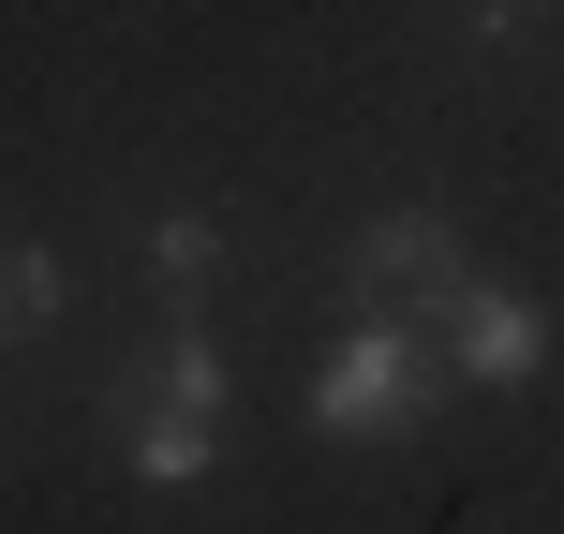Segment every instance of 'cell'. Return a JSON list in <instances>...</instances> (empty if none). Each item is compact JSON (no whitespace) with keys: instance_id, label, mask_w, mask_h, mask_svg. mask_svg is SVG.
I'll use <instances>...</instances> for the list:
<instances>
[{"instance_id":"cell-1","label":"cell","mask_w":564,"mask_h":534,"mask_svg":"<svg viewBox=\"0 0 564 534\" xmlns=\"http://www.w3.org/2000/svg\"><path fill=\"white\" fill-rule=\"evenodd\" d=\"M208 460H224V341L194 312H164V371L119 401V476L134 490H208Z\"/></svg>"},{"instance_id":"cell-2","label":"cell","mask_w":564,"mask_h":534,"mask_svg":"<svg viewBox=\"0 0 564 534\" xmlns=\"http://www.w3.org/2000/svg\"><path fill=\"white\" fill-rule=\"evenodd\" d=\"M431 386H446V341H431V327H387V312H357V327L327 341V371H312L297 416L327 431V446H371V431H416Z\"/></svg>"},{"instance_id":"cell-3","label":"cell","mask_w":564,"mask_h":534,"mask_svg":"<svg viewBox=\"0 0 564 534\" xmlns=\"http://www.w3.org/2000/svg\"><path fill=\"white\" fill-rule=\"evenodd\" d=\"M476 253H460L446 208H371L357 238H341V312H387V327H446Z\"/></svg>"},{"instance_id":"cell-4","label":"cell","mask_w":564,"mask_h":534,"mask_svg":"<svg viewBox=\"0 0 564 534\" xmlns=\"http://www.w3.org/2000/svg\"><path fill=\"white\" fill-rule=\"evenodd\" d=\"M431 341H446L460 386H535V371H550V297H520V282H460V312H446Z\"/></svg>"},{"instance_id":"cell-5","label":"cell","mask_w":564,"mask_h":534,"mask_svg":"<svg viewBox=\"0 0 564 534\" xmlns=\"http://www.w3.org/2000/svg\"><path fill=\"white\" fill-rule=\"evenodd\" d=\"M149 282H164V312H194L208 282H224V224H208V208H149Z\"/></svg>"},{"instance_id":"cell-6","label":"cell","mask_w":564,"mask_h":534,"mask_svg":"<svg viewBox=\"0 0 564 534\" xmlns=\"http://www.w3.org/2000/svg\"><path fill=\"white\" fill-rule=\"evenodd\" d=\"M59 297H75V268H59L45 238H30V253H0V341H15V327H59Z\"/></svg>"},{"instance_id":"cell-7","label":"cell","mask_w":564,"mask_h":534,"mask_svg":"<svg viewBox=\"0 0 564 534\" xmlns=\"http://www.w3.org/2000/svg\"><path fill=\"white\" fill-rule=\"evenodd\" d=\"M520 15H564V0H476V30H490V45H506Z\"/></svg>"}]
</instances>
